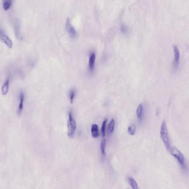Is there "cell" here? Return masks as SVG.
Masks as SVG:
<instances>
[{
  "label": "cell",
  "instance_id": "cell-1",
  "mask_svg": "<svg viewBox=\"0 0 189 189\" xmlns=\"http://www.w3.org/2000/svg\"><path fill=\"white\" fill-rule=\"evenodd\" d=\"M160 138L165 146L166 149L169 150L170 149V144L169 136L168 129L167 128L166 123L165 121H163L162 125L160 126Z\"/></svg>",
  "mask_w": 189,
  "mask_h": 189
},
{
  "label": "cell",
  "instance_id": "cell-2",
  "mask_svg": "<svg viewBox=\"0 0 189 189\" xmlns=\"http://www.w3.org/2000/svg\"><path fill=\"white\" fill-rule=\"evenodd\" d=\"M170 151L172 156L177 159L181 168L183 169H186V165L185 164V157L182 152H181L176 147L171 148Z\"/></svg>",
  "mask_w": 189,
  "mask_h": 189
},
{
  "label": "cell",
  "instance_id": "cell-3",
  "mask_svg": "<svg viewBox=\"0 0 189 189\" xmlns=\"http://www.w3.org/2000/svg\"><path fill=\"white\" fill-rule=\"evenodd\" d=\"M76 128V125L75 120L74 119L72 112H70L69 113V121L68 124V135L69 137L72 136Z\"/></svg>",
  "mask_w": 189,
  "mask_h": 189
},
{
  "label": "cell",
  "instance_id": "cell-4",
  "mask_svg": "<svg viewBox=\"0 0 189 189\" xmlns=\"http://www.w3.org/2000/svg\"><path fill=\"white\" fill-rule=\"evenodd\" d=\"M66 30L69 35L72 38H74L76 36V32L74 28L72 26L70 18H68L66 21Z\"/></svg>",
  "mask_w": 189,
  "mask_h": 189
},
{
  "label": "cell",
  "instance_id": "cell-5",
  "mask_svg": "<svg viewBox=\"0 0 189 189\" xmlns=\"http://www.w3.org/2000/svg\"><path fill=\"white\" fill-rule=\"evenodd\" d=\"M0 38L9 48L11 49L12 48L13 43L12 40H11L10 37L6 34L5 32H3V31L1 30H0Z\"/></svg>",
  "mask_w": 189,
  "mask_h": 189
},
{
  "label": "cell",
  "instance_id": "cell-6",
  "mask_svg": "<svg viewBox=\"0 0 189 189\" xmlns=\"http://www.w3.org/2000/svg\"><path fill=\"white\" fill-rule=\"evenodd\" d=\"M173 51H174V67L175 69H177L179 64L180 52L178 47L176 45H174L173 46Z\"/></svg>",
  "mask_w": 189,
  "mask_h": 189
},
{
  "label": "cell",
  "instance_id": "cell-7",
  "mask_svg": "<svg viewBox=\"0 0 189 189\" xmlns=\"http://www.w3.org/2000/svg\"><path fill=\"white\" fill-rule=\"evenodd\" d=\"M25 99V94L23 91H21L19 94V99H20V103L19 106L17 110V113L18 115H21L22 113L23 109V106H24V102Z\"/></svg>",
  "mask_w": 189,
  "mask_h": 189
},
{
  "label": "cell",
  "instance_id": "cell-8",
  "mask_svg": "<svg viewBox=\"0 0 189 189\" xmlns=\"http://www.w3.org/2000/svg\"><path fill=\"white\" fill-rule=\"evenodd\" d=\"M95 59H96V54L95 53L93 52L91 53V56H90L89 61H88V68L90 72H92L94 70Z\"/></svg>",
  "mask_w": 189,
  "mask_h": 189
},
{
  "label": "cell",
  "instance_id": "cell-9",
  "mask_svg": "<svg viewBox=\"0 0 189 189\" xmlns=\"http://www.w3.org/2000/svg\"><path fill=\"white\" fill-rule=\"evenodd\" d=\"M10 77L7 78L5 82L3 83L2 88H1V92L3 96H6L9 90V86H10Z\"/></svg>",
  "mask_w": 189,
  "mask_h": 189
},
{
  "label": "cell",
  "instance_id": "cell-10",
  "mask_svg": "<svg viewBox=\"0 0 189 189\" xmlns=\"http://www.w3.org/2000/svg\"><path fill=\"white\" fill-rule=\"evenodd\" d=\"M99 134H100L98 125L96 124L92 125L91 127V135L92 137L94 138H96L99 136Z\"/></svg>",
  "mask_w": 189,
  "mask_h": 189
},
{
  "label": "cell",
  "instance_id": "cell-11",
  "mask_svg": "<svg viewBox=\"0 0 189 189\" xmlns=\"http://www.w3.org/2000/svg\"><path fill=\"white\" fill-rule=\"evenodd\" d=\"M13 0H3V8L5 11L9 10L12 6Z\"/></svg>",
  "mask_w": 189,
  "mask_h": 189
},
{
  "label": "cell",
  "instance_id": "cell-12",
  "mask_svg": "<svg viewBox=\"0 0 189 189\" xmlns=\"http://www.w3.org/2000/svg\"><path fill=\"white\" fill-rule=\"evenodd\" d=\"M143 105L142 104H140L138 108H137V116L139 120L142 119V116H143Z\"/></svg>",
  "mask_w": 189,
  "mask_h": 189
},
{
  "label": "cell",
  "instance_id": "cell-13",
  "mask_svg": "<svg viewBox=\"0 0 189 189\" xmlns=\"http://www.w3.org/2000/svg\"><path fill=\"white\" fill-rule=\"evenodd\" d=\"M128 180L129 181V183L130 185V186L132 187V188L133 189H138V186L137 185V183L136 180L134 179L133 178L129 177L128 178Z\"/></svg>",
  "mask_w": 189,
  "mask_h": 189
},
{
  "label": "cell",
  "instance_id": "cell-14",
  "mask_svg": "<svg viewBox=\"0 0 189 189\" xmlns=\"http://www.w3.org/2000/svg\"><path fill=\"white\" fill-rule=\"evenodd\" d=\"M106 146V140L105 139H104L101 141V143H100V149H101V153L104 155H106V152H105Z\"/></svg>",
  "mask_w": 189,
  "mask_h": 189
},
{
  "label": "cell",
  "instance_id": "cell-15",
  "mask_svg": "<svg viewBox=\"0 0 189 189\" xmlns=\"http://www.w3.org/2000/svg\"><path fill=\"white\" fill-rule=\"evenodd\" d=\"M136 132V126L134 125H132L128 128V133L130 135H133Z\"/></svg>",
  "mask_w": 189,
  "mask_h": 189
},
{
  "label": "cell",
  "instance_id": "cell-16",
  "mask_svg": "<svg viewBox=\"0 0 189 189\" xmlns=\"http://www.w3.org/2000/svg\"><path fill=\"white\" fill-rule=\"evenodd\" d=\"M114 125H115V123H114V119H112L111 120L110 123L108 125V129H109L110 133L113 132V131L114 130Z\"/></svg>",
  "mask_w": 189,
  "mask_h": 189
},
{
  "label": "cell",
  "instance_id": "cell-17",
  "mask_svg": "<svg viewBox=\"0 0 189 189\" xmlns=\"http://www.w3.org/2000/svg\"><path fill=\"white\" fill-rule=\"evenodd\" d=\"M107 123V119L104 120L102 124V127H101V132L102 134V136L103 137L105 136V129H106V124Z\"/></svg>",
  "mask_w": 189,
  "mask_h": 189
},
{
  "label": "cell",
  "instance_id": "cell-18",
  "mask_svg": "<svg viewBox=\"0 0 189 189\" xmlns=\"http://www.w3.org/2000/svg\"><path fill=\"white\" fill-rule=\"evenodd\" d=\"M75 91L74 90H72L70 93V102L71 103H73V100H74V96H75Z\"/></svg>",
  "mask_w": 189,
  "mask_h": 189
},
{
  "label": "cell",
  "instance_id": "cell-19",
  "mask_svg": "<svg viewBox=\"0 0 189 189\" xmlns=\"http://www.w3.org/2000/svg\"><path fill=\"white\" fill-rule=\"evenodd\" d=\"M121 31L122 33H126L128 32V28L124 24H122L121 26Z\"/></svg>",
  "mask_w": 189,
  "mask_h": 189
}]
</instances>
